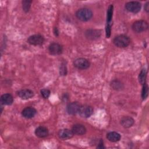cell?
Returning <instances> with one entry per match:
<instances>
[{"instance_id":"8992f818","label":"cell","mask_w":149,"mask_h":149,"mask_svg":"<svg viewBox=\"0 0 149 149\" xmlns=\"http://www.w3.org/2000/svg\"><path fill=\"white\" fill-rule=\"evenodd\" d=\"M93 112V109L91 107L84 105L80 106L78 113L83 118H88L92 115Z\"/></svg>"},{"instance_id":"52a82bcc","label":"cell","mask_w":149,"mask_h":149,"mask_svg":"<svg viewBox=\"0 0 149 149\" xmlns=\"http://www.w3.org/2000/svg\"><path fill=\"white\" fill-rule=\"evenodd\" d=\"M74 65L78 69H86L90 66V62L87 59L80 58L74 61Z\"/></svg>"},{"instance_id":"e0dca14e","label":"cell","mask_w":149,"mask_h":149,"mask_svg":"<svg viewBox=\"0 0 149 149\" xmlns=\"http://www.w3.org/2000/svg\"><path fill=\"white\" fill-rule=\"evenodd\" d=\"M13 101V98L10 94H4L1 97V102L3 105H10Z\"/></svg>"},{"instance_id":"5b68a950","label":"cell","mask_w":149,"mask_h":149,"mask_svg":"<svg viewBox=\"0 0 149 149\" xmlns=\"http://www.w3.org/2000/svg\"><path fill=\"white\" fill-rule=\"evenodd\" d=\"M44 41V37L40 34H35L30 36L27 39V42L34 45H40Z\"/></svg>"},{"instance_id":"ba28073f","label":"cell","mask_w":149,"mask_h":149,"mask_svg":"<svg viewBox=\"0 0 149 149\" xmlns=\"http://www.w3.org/2000/svg\"><path fill=\"white\" fill-rule=\"evenodd\" d=\"M49 51L52 55H59L62 52V46L56 42L51 43L48 48Z\"/></svg>"},{"instance_id":"d4e9b609","label":"cell","mask_w":149,"mask_h":149,"mask_svg":"<svg viewBox=\"0 0 149 149\" xmlns=\"http://www.w3.org/2000/svg\"><path fill=\"white\" fill-rule=\"evenodd\" d=\"M144 9L146 10V12H148V10H149V2L146 3V4L145 5V6H144Z\"/></svg>"},{"instance_id":"3957f363","label":"cell","mask_w":149,"mask_h":149,"mask_svg":"<svg viewBox=\"0 0 149 149\" xmlns=\"http://www.w3.org/2000/svg\"><path fill=\"white\" fill-rule=\"evenodd\" d=\"M148 29V24L144 20H138L135 22L132 25V29L137 33H141Z\"/></svg>"},{"instance_id":"2e32d148","label":"cell","mask_w":149,"mask_h":149,"mask_svg":"<svg viewBox=\"0 0 149 149\" xmlns=\"http://www.w3.org/2000/svg\"><path fill=\"white\" fill-rule=\"evenodd\" d=\"M101 33L99 30H88L86 32V36L88 39H96L98 38Z\"/></svg>"},{"instance_id":"ac0fdd59","label":"cell","mask_w":149,"mask_h":149,"mask_svg":"<svg viewBox=\"0 0 149 149\" xmlns=\"http://www.w3.org/2000/svg\"><path fill=\"white\" fill-rule=\"evenodd\" d=\"M107 138L111 142H116L120 139V135L115 132H111L107 134Z\"/></svg>"},{"instance_id":"ffe728a7","label":"cell","mask_w":149,"mask_h":149,"mask_svg":"<svg viewBox=\"0 0 149 149\" xmlns=\"http://www.w3.org/2000/svg\"><path fill=\"white\" fill-rule=\"evenodd\" d=\"M112 13H113V5H111L109 6L108 11H107V25L111 26L110 23L112 20Z\"/></svg>"},{"instance_id":"603a6c76","label":"cell","mask_w":149,"mask_h":149,"mask_svg":"<svg viewBox=\"0 0 149 149\" xmlns=\"http://www.w3.org/2000/svg\"><path fill=\"white\" fill-rule=\"evenodd\" d=\"M41 94L44 98H48L50 95V91L48 89H42L41 90Z\"/></svg>"},{"instance_id":"7402d4cb","label":"cell","mask_w":149,"mask_h":149,"mask_svg":"<svg viewBox=\"0 0 149 149\" xmlns=\"http://www.w3.org/2000/svg\"><path fill=\"white\" fill-rule=\"evenodd\" d=\"M148 93V86L145 83L144 84H143V89H142V91H141V97L143 100L146 99L147 97Z\"/></svg>"},{"instance_id":"6da1fadb","label":"cell","mask_w":149,"mask_h":149,"mask_svg":"<svg viewBox=\"0 0 149 149\" xmlns=\"http://www.w3.org/2000/svg\"><path fill=\"white\" fill-rule=\"evenodd\" d=\"M76 15L79 20L86 22L91 18L93 13L91 10L88 8H81L77 11Z\"/></svg>"},{"instance_id":"277c9868","label":"cell","mask_w":149,"mask_h":149,"mask_svg":"<svg viewBox=\"0 0 149 149\" xmlns=\"http://www.w3.org/2000/svg\"><path fill=\"white\" fill-rule=\"evenodd\" d=\"M125 8L129 12L137 13L141 9V3L137 1H131L126 3Z\"/></svg>"},{"instance_id":"44dd1931","label":"cell","mask_w":149,"mask_h":149,"mask_svg":"<svg viewBox=\"0 0 149 149\" xmlns=\"http://www.w3.org/2000/svg\"><path fill=\"white\" fill-rule=\"evenodd\" d=\"M31 1H28V0H25L22 1V6H23V10L27 12L29 10L31 3Z\"/></svg>"},{"instance_id":"8fae6325","label":"cell","mask_w":149,"mask_h":149,"mask_svg":"<svg viewBox=\"0 0 149 149\" xmlns=\"http://www.w3.org/2000/svg\"><path fill=\"white\" fill-rule=\"evenodd\" d=\"M18 95L23 100H27L31 98L34 95L33 91L29 89H24L18 92Z\"/></svg>"},{"instance_id":"9c48e42d","label":"cell","mask_w":149,"mask_h":149,"mask_svg":"<svg viewBox=\"0 0 149 149\" xmlns=\"http://www.w3.org/2000/svg\"><path fill=\"white\" fill-rule=\"evenodd\" d=\"M80 105L77 102H73L69 104L67 107V111L70 115H74L78 113Z\"/></svg>"},{"instance_id":"30bf717a","label":"cell","mask_w":149,"mask_h":149,"mask_svg":"<svg viewBox=\"0 0 149 149\" xmlns=\"http://www.w3.org/2000/svg\"><path fill=\"white\" fill-rule=\"evenodd\" d=\"M72 131L74 134L83 135L86 133V129L83 125L76 124L73 126Z\"/></svg>"},{"instance_id":"cb8c5ba5","label":"cell","mask_w":149,"mask_h":149,"mask_svg":"<svg viewBox=\"0 0 149 149\" xmlns=\"http://www.w3.org/2000/svg\"><path fill=\"white\" fill-rule=\"evenodd\" d=\"M67 73L66 67L64 64H62L60 68V73L61 75H66Z\"/></svg>"},{"instance_id":"d6986e66","label":"cell","mask_w":149,"mask_h":149,"mask_svg":"<svg viewBox=\"0 0 149 149\" xmlns=\"http://www.w3.org/2000/svg\"><path fill=\"white\" fill-rule=\"evenodd\" d=\"M147 76V72L146 69H142L140 72L139 76V80L141 84H144L146 83V79Z\"/></svg>"},{"instance_id":"5bb4252c","label":"cell","mask_w":149,"mask_h":149,"mask_svg":"<svg viewBox=\"0 0 149 149\" xmlns=\"http://www.w3.org/2000/svg\"><path fill=\"white\" fill-rule=\"evenodd\" d=\"M35 134L38 137H45L48 135V130L44 126H39L36 129Z\"/></svg>"},{"instance_id":"4fadbf2b","label":"cell","mask_w":149,"mask_h":149,"mask_svg":"<svg viewBox=\"0 0 149 149\" xmlns=\"http://www.w3.org/2000/svg\"><path fill=\"white\" fill-rule=\"evenodd\" d=\"M73 133L72 130L68 129H61L58 132V136L62 139H68L71 138L73 135Z\"/></svg>"},{"instance_id":"7c38bea8","label":"cell","mask_w":149,"mask_h":149,"mask_svg":"<svg viewBox=\"0 0 149 149\" xmlns=\"http://www.w3.org/2000/svg\"><path fill=\"white\" fill-rule=\"evenodd\" d=\"M36 113V110L32 107H26L22 112L23 117L26 118H31Z\"/></svg>"},{"instance_id":"9a60e30c","label":"cell","mask_w":149,"mask_h":149,"mask_svg":"<svg viewBox=\"0 0 149 149\" xmlns=\"http://www.w3.org/2000/svg\"><path fill=\"white\" fill-rule=\"evenodd\" d=\"M120 123L123 127L128 128L131 127L134 123V119L129 116H124L120 120Z\"/></svg>"},{"instance_id":"7a4b0ae2","label":"cell","mask_w":149,"mask_h":149,"mask_svg":"<svg viewBox=\"0 0 149 149\" xmlns=\"http://www.w3.org/2000/svg\"><path fill=\"white\" fill-rule=\"evenodd\" d=\"M130 42L129 38L125 35L118 36L113 39L114 44L119 48H124L128 46Z\"/></svg>"}]
</instances>
